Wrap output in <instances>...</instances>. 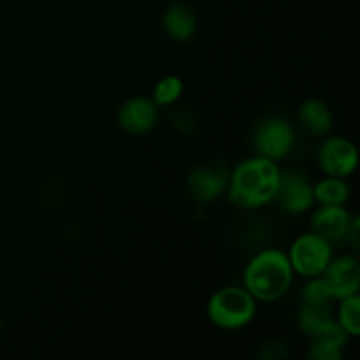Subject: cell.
<instances>
[{
  "instance_id": "6da1fadb",
  "label": "cell",
  "mask_w": 360,
  "mask_h": 360,
  "mask_svg": "<svg viewBox=\"0 0 360 360\" xmlns=\"http://www.w3.org/2000/svg\"><path fill=\"white\" fill-rule=\"evenodd\" d=\"M281 171L273 160L264 157L243 162L229 178V195L243 210L264 206L276 197Z\"/></svg>"
},
{
  "instance_id": "7a4b0ae2",
  "label": "cell",
  "mask_w": 360,
  "mask_h": 360,
  "mask_svg": "<svg viewBox=\"0 0 360 360\" xmlns=\"http://www.w3.org/2000/svg\"><path fill=\"white\" fill-rule=\"evenodd\" d=\"M294 269L285 253L278 250L260 252L245 271V287L255 299L264 302L278 301L292 285Z\"/></svg>"
},
{
  "instance_id": "3957f363",
  "label": "cell",
  "mask_w": 360,
  "mask_h": 360,
  "mask_svg": "<svg viewBox=\"0 0 360 360\" xmlns=\"http://www.w3.org/2000/svg\"><path fill=\"white\" fill-rule=\"evenodd\" d=\"M255 315V297L246 288L225 287L207 304V316L220 329L236 330L248 326Z\"/></svg>"
},
{
  "instance_id": "277c9868",
  "label": "cell",
  "mask_w": 360,
  "mask_h": 360,
  "mask_svg": "<svg viewBox=\"0 0 360 360\" xmlns=\"http://www.w3.org/2000/svg\"><path fill=\"white\" fill-rule=\"evenodd\" d=\"M333 248L330 243L316 234H304L294 243L290 250V266L295 273L306 278H316L329 266Z\"/></svg>"
},
{
  "instance_id": "5b68a950",
  "label": "cell",
  "mask_w": 360,
  "mask_h": 360,
  "mask_svg": "<svg viewBox=\"0 0 360 360\" xmlns=\"http://www.w3.org/2000/svg\"><path fill=\"white\" fill-rule=\"evenodd\" d=\"M295 134L290 123L283 118H267L253 132V146L259 157L276 162L287 157L294 148Z\"/></svg>"
},
{
  "instance_id": "8992f818",
  "label": "cell",
  "mask_w": 360,
  "mask_h": 360,
  "mask_svg": "<svg viewBox=\"0 0 360 360\" xmlns=\"http://www.w3.org/2000/svg\"><path fill=\"white\" fill-rule=\"evenodd\" d=\"M278 204L285 213L297 214L309 210L315 202L313 186L306 174L299 171H285L280 174L276 197Z\"/></svg>"
},
{
  "instance_id": "52a82bcc",
  "label": "cell",
  "mask_w": 360,
  "mask_h": 360,
  "mask_svg": "<svg viewBox=\"0 0 360 360\" xmlns=\"http://www.w3.org/2000/svg\"><path fill=\"white\" fill-rule=\"evenodd\" d=\"M229 178H231V172L224 162H210V164L200 165L188 178L190 195L197 202H211L224 193L229 185Z\"/></svg>"
},
{
  "instance_id": "ba28073f",
  "label": "cell",
  "mask_w": 360,
  "mask_h": 360,
  "mask_svg": "<svg viewBox=\"0 0 360 360\" xmlns=\"http://www.w3.org/2000/svg\"><path fill=\"white\" fill-rule=\"evenodd\" d=\"M357 150L343 137H330L323 141L319 150V165L327 176L347 178L357 167Z\"/></svg>"
},
{
  "instance_id": "9c48e42d",
  "label": "cell",
  "mask_w": 360,
  "mask_h": 360,
  "mask_svg": "<svg viewBox=\"0 0 360 360\" xmlns=\"http://www.w3.org/2000/svg\"><path fill=\"white\" fill-rule=\"evenodd\" d=\"M322 274V280L329 290L330 299H345L359 292L360 266L355 257L343 255L333 260Z\"/></svg>"
},
{
  "instance_id": "30bf717a",
  "label": "cell",
  "mask_w": 360,
  "mask_h": 360,
  "mask_svg": "<svg viewBox=\"0 0 360 360\" xmlns=\"http://www.w3.org/2000/svg\"><path fill=\"white\" fill-rule=\"evenodd\" d=\"M157 118L158 111L155 102L143 97L130 98L118 111L120 127L130 136H143L150 132L157 123Z\"/></svg>"
},
{
  "instance_id": "8fae6325",
  "label": "cell",
  "mask_w": 360,
  "mask_h": 360,
  "mask_svg": "<svg viewBox=\"0 0 360 360\" xmlns=\"http://www.w3.org/2000/svg\"><path fill=\"white\" fill-rule=\"evenodd\" d=\"M350 221V213L343 206H323L313 214L311 232L327 243H336L347 238Z\"/></svg>"
},
{
  "instance_id": "7c38bea8",
  "label": "cell",
  "mask_w": 360,
  "mask_h": 360,
  "mask_svg": "<svg viewBox=\"0 0 360 360\" xmlns=\"http://www.w3.org/2000/svg\"><path fill=\"white\" fill-rule=\"evenodd\" d=\"M297 116L302 129L315 137L323 136L333 127V115H330L329 105L319 98H309V101L302 102Z\"/></svg>"
},
{
  "instance_id": "4fadbf2b",
  "label": "cell",
  "mask_w": 360,
  "mask_h": 360,
  "mask_svg": "<svg viewBox=\"0 0 360 360\" xmlns=\"http://www.w3.org/2000/svg\"><path fill=\"white\" fill-rule=\"evenodd\" d=\"M164 27L169 37L174 41H188L195 34L197 18L193 11L185 4H172L164 14Z\"/></svg>"
},
{
  "instance_id": "5bb4252c",
  "label": "cell",
  "mask_w": 360,
  "mask_h": 360,
  "mask_svg": "<svg viewBox=\"0 0 360 360\" xmlns=\"http://www.w3.org/2000/svg\"><path fill=\"white\" fill-rule=\"evenodd\" d=\"M333 322V311L329 302H309L302 301L297 315L299 329L309 338H315L320 330Z\"/></svg>"
},
{
  "instance_id": "9a60e30c",
  "label": "cell",
  "mask_w": 360,
  "mask_h": 360,
  "mask_svg": "<svg viewBox=\"0 0 360 360\" xmlns=\"http://www.w3.org/2000/svg\"><path fill=\"white\" fill-rule=\"evenodd\" d=\"M313 195L323 206H343L350 195V186L341 178H327L313 186Z\"/></svg>"
},
{
  "instance_id": "2e32d148",
  "label": "cell",
  "mask_w": 360,
  "mask_h": 360,
  "mask_svg": "<svg viewBox=\"0 0 360 360\" xmlns=\"http://www.w3.org/2000/svg\"><path fill=\"white\" fill-rule=\"evenodd\" d=\"M340 306V326L343 327L345 333L350 336H359L360 334V299L357 294L348 295L341 299Z\"/></svg>"
},
{
  "instance_id": "e0dca14e",
  "label": "cell",
  "mask_w": 360,
  "mask_h": 360,
  "mask_svg": "<svg viewBox=\"0 0 360 360\" xmlns=\"http://www.w3.org/2000/svg\"><path fill=\"white\" fill-rule=\"evenodd\" d=\"M183 94V81L176 76H165L158 81L153 91V102L155 105L160 108H167L172 105Z\"/></svg>"
},
{
  "instance_id": "ac0fdd59",
  "label": "cell",
  "mask_w": 360,
  "mask_h": 360,
  "mask_svg": "<svg viewBox=\"0 0 360 360\" xmlns=\"http://www.w3.org/2000/svg\"><path fill=\"white\" fill-rule=\"evenodd\" d=\"M309 359L311 360H340L341 348L334 345L326 343L322 340H313L311 348H309Z\"/></svg>"
},
{
  "instance_id": "d6986e66",
  "label": "cell",
  "mask_w": 360,
  "mask_h": 360,
  "mask_svg": "<svg viewBox=\"0 0 360 360\" xmlns=\"http://www.w3.org/2000/svg\"><path fill=\"white\" fill-rule=\"evenodd\" d=\"M302 301L329 302L330 294L329 290H327L323 280H316V278H313V280L306 285L304 290H302Z\"/></svg>"
},
{
  "instance_id": "ffe728a7",
  "label": "cell",
  "mask_w": 360,
  "mask_h": 360,
  "mask_svg": "<svg viewBox=\"0 0 360 360\" xmlns=\"http://www.w3.org/2000/svg\"><path fill=\"white\" fill-rule=\"evenodd\" d=\"M171 122L176 129L181 134H193L195 132V118L190 115L188 111H183V109H176L171 115Z\"/></svg>"
},
{
  "instance_id": "44dd1931",
  "label": "cell",
  "mask_w": 360,
  "mask_h": 360,
  "mask_svg": "<svg viewBox=\"0 0 360 360\" xmlns=\"http://www.w3.org/2000/svg\"><path fill=\"white\" fill-rule=\"evenodd\" d=\"M259 357L264 360H281L288 357V348L281 341H271V343L260 347Z\"/></svg>"
}]
</instances>
